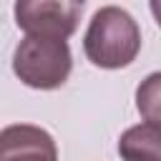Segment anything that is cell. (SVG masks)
<instances>
[{"label":"cell","instance_id":"cell-1","mask_svg":"<svg viewBox=\"0 0 161 161\" xmlns=\"http://www.w3.org/2000/svg\"><path fill=\"white\" fill-rule=\"evenodd\" d=\"M86 58L98 68H126L136 60L141 50V30L131 13L118 5H106L93 13L86 38Z\"/></svg>","mask_w":161,"mask_h":161},{"label":"cell","instance_id":"cell-2","mask_svg":"<svg viewBox=\"0 0 161 161\" xmlns=\"http://www.w3.org/2000/svg\"><path fill=\"white\" fill-rule=\"evenodd\" d=\"M73 68L70 48L65 40L45 38V35H25L13 53L15 75L38 91L60 88Z\"/></svg>","mask_w":161,"mask_h":161},{"label":"cell","instance_id":"cell-3","mask_svg":"<svg viewBox=\"0 0 161 161\" xmlns=\"http://www.w3.org/2000/svg\"><path fill=\"white\" fill-rule=\"evenodd\" d=\"M83 13V3H63V0H40V3H18L15 23L25 35H45L65 40L75 33Z\"/></svg>","mask_w":161,"mask_h":161},{"label":"cell","instance_id":"cell-4","mask_svg":"<svg viewBox=\"0 0 161 161\" xmlns=\"http://www.w3.org/2000/svg\"><path fill=\"white\" fill-rule=\"evenodd\" d=\"M0 161H58V148L45 128L13 123L0 133Z\"/></svg>","mask_w":161,"mask_h":161},{"label":"cell","instance_id":"cell-5","mask_svg":"<svg viewBox=\"0 0 161 161\" xmlns=\"http://www.w3.org/2000/svg\"><path fill=\"white\" fill-rule=\"evenodd\" d=\"M118 153L123 161H161V126L138 123L121 133Z\"/></svg>","mask_w":161,"mask_h":161},{"label":"cell","instance_id":"cell-6","mask_svg":"<svg viewBox=\"0 0 161 161\" xmlns=\"http://www.w3.org/2000/svg\"><path fill=\"white\" fill-rule=\"evenodd\" d=\"M136 108L146 123L161 126V70L146 75L136 88Z\"/></svg>","mask_w":161,"mask_h":161},{"label":"cell","instance_id":"cell-7","mask_svg":"<svg viewBox=\"0 0 161 161\" xmlns=\"http://www.w3.org/2000/svg\"><path fill=\"white\" fill-rule=\"evenodd\" d=\"M148 8H151V13H153V18H156V23H158V28H161V0H153Z\"/></svg>","mask_w":161,"mask_h":161}]
</instances>
